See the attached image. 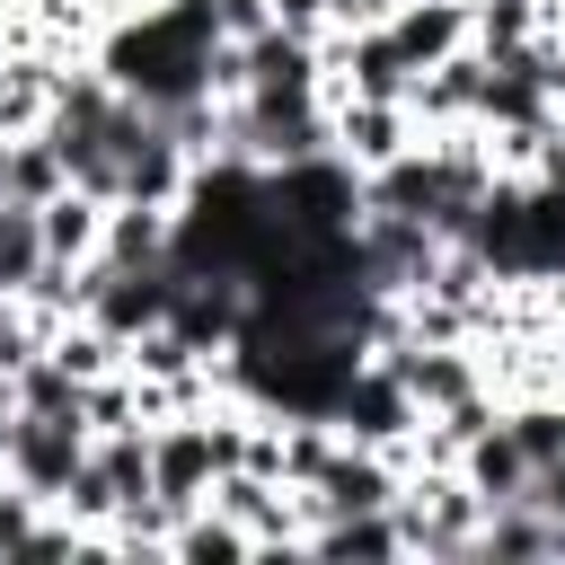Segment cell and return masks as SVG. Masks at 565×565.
<instances>
[{"label":"cell","mask_w":565,"mask_h":565,"mask_svg":"<svg viewBox=\"0 0 565 565\" xmlns=\"http://www.w3.org/2000/svg\"><path fill=\"white\" fill-rule=\"evenodd\" d=\"M265 185H274V212H282L300 238H344V230H362V168L335 159V150H309V159L265 168Z\"/></svg>","instance_id":"1"},{"label":"cell","mask_w":565,"mask_h":565,"mask_svg":"<svg viewBox=\"0 0 565 565\" xmlns=\"http://www.w3.org/2000/svg\"><path fill=\"white\" fill-rule=\"evenodd\" d=\"M88 424L79 415H9V450H0V477H18L35 503H62V486L79 477V459H88Z\"/></svg>","instance_id":"2"},{"label":"cell","mask_w":565,"mask_h":565,"mask_svg":"<svg viewBox=\"0 0 565 565\" xmlns=\"http://www.w3.org/2000/svg\"><path fill=\"white\" fill-rule=\"evenodd\" d=\"M415 424H424V406H415V397H406V380L371 353V362L353 371L344 406H335V433H344V441H371V450H406V441H415Z\"/></svg>","instance_id":"3"},{"label":"cell","mask_w":565,"mask_h":565,"mask_svg":"<svg viewBox=\"0 0 565 565\" xmlns=\"http://www.w3.org/2000/svg\"><path fill=\"white\" fill-rule=\"evenodd\" d=\"M221 477V441H212V415H168L150 424V494H168L177 512H194Z\"/></svg>","instance_id":"4"},{"label":"cell","mask_w":565,"mask_h":565,"mask_svg":"<svg viewBox=\"0 0 565 565\" xmlns=\"http://www.w3.org/2000/svg\"><path fill=\"white\" fill-rule=\"evenodd\" d=\"M327 115H335V159H353L362 177L424 141V124H415L406 97H327Z\"/></svg>","instance_id":"5"},{"label":"cell","mask_w":565,"mask_h":565,"mask_svg":"<svg viewBox=\"0 0 565 565\" xmlns=\"http://www.w3.org/2000/svg\"><path fill=\"white\" fill-rule=\"evenodd\" d=\"M486 53L477 44H459L450 62H433V71H415V88H406V106H415V124L424 132H450V124H486Z\"/></svg>","instance_id":"6"},{"label":"cell","mask_w":565,"mask_h":565,"mask_svg":"<svg viewBox=\"0 0 565 565\" xmlns=\"http://www.w3.org/2000/svg\"><path fill=\"white\" fill-rule=\"evenodd\" d=\"M388 35H397V53H406L415 71H433V62H450L459 44H477V0H397V9H388Z\"/></svg>","instance_id":"7"},{"label":"cell","mask_w":565,"mask_h":565,"mask_svg":"<svg viewBox=\"0 0 565 565\" xmlns=\"http://www.w3.org/2000/svg\"><path fill=\"white\" fill-rule=\"evenodd\" d=\"M459 477H468V494H477V503L494 512V503H521L539 468H530V450L512 441V424H486V433H477V441L459 450Z\"/></svg>","instance_id":"8"},{"label":"cell","mask_w":565,"mask_h":565,"mask_svg":"<svg viewBox=\"0 0 565 565\" xmlns=\"http://www.w3.org/2000/svg\"><path fill=\"white\" fill-rule=\"evenodd\" d=\"M468 556H486V565H547V556H556V521H547L530 494H521V503H494V512L477 521Z\"/></svg>","instance_id":"9"},{"label":"cell","mask_w":565,"mask_h":565,"mask_svg":"<svg viewBox=\"0 0 565 565\" xmlns=\"http://www.w3.org/2000/svg\"><path fill=\"white\" fill-rule=\"evenodd\" d=\"M53 88H62V62H53V53L0 44V132H44Z\"/></svg>","instance_id":"10"},{"label":"cell","mask_w":565,"mask_h":565,"mask_svg":"<svg viewBox=\"0 0 565 565\" xmlns=\"http://www.w3.org/2000/svg\"><path fill=\"white\" fill-rule=\"evenodd\" d=\"M309 556H327V565H353V556H406V530H397V503L388 512H335V521H318L309 530Z\"/></svg>","instance_id":"11"},{"label":"cell","mask_w":565,"mask_h":565,"mask_svg":"<svg viewBox=\"0 0 565 565\" xmlns=\"http://www.w3.org/2000/svg\"><path fill=\"white\" fill-rule=\"evenodd\" d=\"M44 212V247L62 256V265H79V256H97L106 247V194H88V185H62L53 203H35Z\"/></svg>","instance_id":"12"},{"label":"cell","mask_w":565,"mask_h":565,"mask_svg":"<svg viewBox=\"0 0 565 565\" xmlns=\"http://www.w3.org/2000/svg\"><path fill=\"white\" fill-rule=\"evenodd\" d=\"M168 247H177V212H159V203H106V247L97 256H115V265H168Z\"/></svg>","instance_id":"13"},{"label":"cell","mask_w":565,"mask_h":565,"mask_svg":"<svg viewBox=\"0 0 565 565\" xmlns=\"http://www.w3.org/2000/svg\"><path fill=\"white\" fill-rule=\"evenodd\" d=\"M53 265V247H44V212L35 203H18V194H0V291H35V274Z\"/></svg>","instance_id":"14"},{"label":"cell","mask_w":565,"mask_h":565,"mask_svg":"<svg viewBox=\"0 0 565 565\" xmlns=\"http://www.w3.org/2000/svg\"><path fill=\"white\" fill-rule=\"evenodd\" d=\"M168 556H177V565H212V556H256V530H247V521H230L221 503H194V512L177 521Z\"/></svg>","instance_id":"15"},{"label":"cell","mask_w":565,"mask_h":565,"mask_svg":"<svg viewBox=\"0 0 565 565\" xmlns=\"http://www.w3.org/2000/svg\"><path fill=\"white\" fill-rule=\"evenodd\" d=\"M503 424H512V441L530 450V468L565 459V388H521V397H503Z\"/></svg>","instance_id":"16"},{"label":"cell","mask_w":565,"mask_h":565,"mask_svg":"<svg viewBox=\"0 0 565 565\" xmlns=\"http://www.w3.org/2000/svg\"><path fill=\"white\" fill-rule=\"evenodd\" d=\"M62 185H71V168H62L53 132H9V194L18 203H53Z\"/></svg>","instance_id":"17"},{"label":"cell","mask_w":565,"mask_h":565,"mask_svg":"<svg viewBox=\"0 0 565 565\" xmlns=\"http://www.w3.org/2000/svg\"><path fill=\"white\" fill-rule=\"evenodd\" d=\"M530 35H547V0H477V53L486 62L521 53Z\"/></svg>","instance_id":"18"},{"label":"cell","mask_w":565,"mask_h":565,"mask_svg":"<svg viewBox=\"0 0 565 565\" xmlns=\"http://www.w3.org/2000/svg\"><path fill=\"white\" fill-rule=\"evenodd\" d=\"M9 388H18V406H26V415H79V388H88V380H71V371H62V353L44 344ZM79 424H88V415H79Z\"/></svg>","instance_id":"19"},{"label":"cell","mask_w":565,"mask_h":565,"mask_svg":"<svg viewBox=\"0 0 565 565\" xmlns=\"http://www.w3.org/2000/svg\"><path fill=\"white\" fill-rule=\"evenodd\" d=\"M79 415H88V433H132V424H150V415H141V380H132V371L88 380V388H79Z\"/></svg>","instance_id":"20"},{"label":"cell","mask_w":565,"mask_h":565,"mask_svg":"<svg viewBox=\"0 0 565 565\" xmlns=\"http://www.w3.org/2000/svg\"><path fill=\"white\" fill-rule=\"evenodd\" d=\"M53 512H71V521H88V530H106L115 521V486H106V468H97V441H88V459H79V477L62 486V503Z\"/></svg>","instance_id":"21"},{"label":"cell","mask_w":565,"mask_h":565,"mask_svg":"<svg viewBox=\"0 0 565 565\" xmlns=\"http://www.w3.org/2000/svg\"><path fill=\"white\" fill-rule=\"evenodd\" d=\"M35 521H44V503H35L18 477H0V565L26 547V530H35Z\"/></svg>","instance_id":"22"},{"label":"cell","mask_w":565,"mask_h":565,"mask_svg":"<svg viewBox=\"0 0 565 565\" xmlns=\"http://www.w3.org/2000/svg\"><path fill=\"white\" fill-rule=\"evenodd\" d=\"M212 26H221L230 44H256V35L274 26V0H212Z\"/></svg>","instance_id":"23"},{"label":"cell","mask_w":565,"mask_h":565,"mask_svg":"<svg viewBox=\"0 0 565 565\" xmlns=\"http://www.w3.org/2000/svg\"><path fill=\"white\" fill-rule=\"evenodd\" d=\"M530 503H539L547 521H565V459H547V468L530 477Z\"/></svg>","instance_id":"24"},{"label":"cell","mask_w":565,"mask_h":565,"mask_svg":"<svg viewBox=\"0 0 565 565\" xmlns=\"http://www.w3.org/2000/svg\"><path fill=\"white\" fill-rule=\"evenodd\" d=\"M9 415H18V388L0 380V450H9Z\"/></svg>","instance_id":"25"},{"label":"cell","mask_w":565,"mask_h":565,"mask_svg":"<svg viewBox=\"0 0 565 565\" xmlns=\"http://www.w3.org/2000/svg\"><path fill=\"white\" fill-rule=\"evenodd\" d=\"M547 35H556V44H565V0H547Z\"/></svg>","instance_id":"26"}]
</instances>
